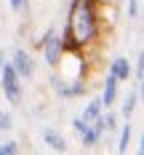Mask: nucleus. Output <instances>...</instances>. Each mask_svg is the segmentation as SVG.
Instances as JSON below:
<instances>
[{
    "instance_id": "nucleus-15",
    "label": "nucleus",
    "mask_w": 144,
    "mask_h": 155,
    "mask_svg": "<svg viewBox=\"0 0 144 155\" xmlns=\"http://www.w3.org/2000/svg\"><path fill=\"white\" fill-rule=\"evenodd\" d=\"M19 142L14 139H5V142H0V155H19Z\"/></svg>"
},
{
    "instance_id": "nucleus-19",
    "label": "nucleus",
    "mask_w": 144,
    "mask_h": 155,
    "mask_svg": "<svg viewBox=\"0 0 144 155\" xmlns=\"http://www.w3.org/2000/svg\"><path fill=\"white\" fill-rule=\"evenodd\" d=\"M85 126H88V120H83L80 115H78V118H72V131H75L78 137L83 134V131H85Z\"/></svg>"
},
{
    "instance_id": "nucleus-10",
    "label": "nucleus",
    "mask_w": 144,
    "mask_h": 155,
    "mask_svg": "<svg viewBox=\"0 0 144 155\" xmlns=\"http://www.w3.org/2000/svg\"><path fill=\"white\" fill-rule=\"evenodd\" d=\"M101 110H104V107H101V102H99V96H94V99H88V102L83 104V112H80V118L91 123V120H96V118L101 115Z\"/></svg>"
},
{
    "instance_id": "nucleus-13",
    "label": "nucleus",
    "mask_w": 144,
    "mask_h": 155,
    "mask_svg": "<svg viewBox=\"0 0 144 155\" xmlns=\"http://www.w3.org/2000/svg\"><path fill=\"white\" fill-rule=\"evenodd\" d=\"M99 118H101V126H104V134H107V131H117V115H115V112H112V107L107 110V112H104V110H101V115H99Z\"/></svg>"
},
{
    "instance_id": "nucleus-9",
    "label": "nucleus",
    "mask_w": 144,
    "mask_h": 155,
    "mask_svg": "<svg viewBox=\"0 0 144 155\" xmlns=\"http://www.w3.org/2000/svg\"><path fill=\"white\" fill-rule=\"evenodd\" d=\"M139 99H142L139 88H133V91L126 94V99H123V104H120V115H123V120H131V118H133V112L139 110Z\"/></svg>"
},
{
    "instance_id": "nucleus-17",
    "label": "nucleus",
    "mask_w": 144,
    "mask_h": 155,
    "mask_svg": "<svg viewBox=\"0 0 144 155\" xmlns=\"http://www.w3.org/2000/svg\"><path fill=\"white\" fill-rule=\"evenodd\" d=\"M133 80H136V88L144 83V59H142V54L136 56V67H133Z\"/></svg>"
},
{
    "instance_id": "nucleus-16",
    "label": "nucleus",
    "mask_w": 144,
    "mask_h": 155,
    "mask_svg": "<svg viewBox=\"0 0 144 155\" xmlns=\"http://www.w3.org/2000/svg\"><path fill=\"white\" fill-rule=\"evenodd\" d=\"M126 16L131 19V21H136V19L142 16V11H139V0H126Z\"/></svg>"
},
{
    "instance_id": "nucleus-18",
    "label": "nucleus",
    "mask_w": 144,
    "mask_h": 155,
    "mask_svg": "<svg viewBox=\"0 0 144 155\" xmlns=\"http://www.w3.org/2000/svg\"><path fill=\"white\" fill-rule=\"evenodd\" d=\"M8 5H11L14 14H24V11L30 8V0H8Z\"/></svg>"
},
{
    "instance_id": "nucleus-1",
    "label": "nucleus",
    "mask_w": 144,
    "mask_h": 155,
    "mask_svg": "<svg viewBox=\"0 0 144 155\" xmlns=\"http://www.w3.org/2000/svg\"><path fill=\"white\" fill-rule=\"evenodd\" d=\"M64 54H83L101 38V11L99 0H69L67 21L59 32Z\"/></svg>"
},
{
    "instance_id": "nucleus-20",
    "label": "nucleus",
    "mask_w": 144,
    "mask_h": 155,
    "mask_svg": "<svg viewBox=\"0 0 144 155\" xmlns=\"http://www.w3.org/2000/svg\"><path fill=\"white\" fill-rule=\"evenodd\" d=\"M3 62H5V54H3V48H0V67H3Z\"/></svg>"
},
{
    "instance_id": "nucleus-2",
    "label": "nucleus",
    "mask_w": 144,
    "mask_h": 155,
    "mask_svg": "<svg viewBox=\"0 0 144 155\" xmlns=\"http://www.w3.org/2000/svg\"><path fill=\"white\" fill-rule=\"evenodd\" d=\"M24 80L16 75V70L8 64V59L3 62L0 67V91L5 96V102L11 104V107H19L21 104V99H24V86H21Z\"/></svg>"
},
{
    "instance_id": "nucleus-7",
    "label": "nucleus",
    "mask_w": 144,
    "mask_h": 155,
    "mask_svg": "<svg viewBox=\"0 0 144 155\" xmlns=\"http://www.w3.org/2000/svg\"><path fill=\"white\" fill-rule=\"evenodd\" d=\"M117 86H120L117 78L107 72V78H104V88H101V96H99V102H101L104 110H110V107L117 104Z\"/></svg>"
},
{
    "instance_id": "nucleus-14",
    "label": "nucleus",
    "mask_w": 144,
    "mask_h": 155,
    "mask_svg": "<svg viewBox=\"0 0 144 155\" xmlns=\"http://www.w3.org/2000/svg\"><path fill=\"white\" fill-rule=\"evenodd\" d=\"M11 128H14V115L8 110H0V134L11 131Z\"/></svg>"
},
{
    "instance_id": "nucleus-4",
    "label": "nucleus",
    "mask_w": 144,
    "mask_h": 155,
    "mask_svg": "<svg viewBox=\"0 0 144 155\" xmlns=\"http://www.w3.org/2000/svg\"><path fill=\"white\" fill-rule=\"evenodd\" d=\"M48 86L53 88V94H56L59 99H75V96H83V94L88 91V88H85V80H80V78H75V80H67V78L51 75Z\"/></svg>"
},
{
    "instance_id": "nucleus-12",
    "label": "nucleus",
    "mask_w": 144,
    "mask_h": 155,
    "mask_svg": "<svg viewBox=\"0 0 144 155\" xmlns=\"http://www.w3.org/2000/svg\"><path fill=\"white\" fill-rule=\"evenodd\" d=\"M131 137H133V126H131V120H126V123H123V128H120L117 153H128V150H131Z\"/></svg>"
},
{
    "instance_id": "nucleus-3",
    "label": "nucleus",
    "mask_w": 144,
    "mask_h": 155,
    "mask_svg": "<svg viewBox=\"0 0 144 155\" xmlns=\"http://www.w3.org/2000/svg\"><path fill=\"white\" fill-rule=\"evenodd\" d=\"M40 46V54H43V62L51 67V70H56L64 59V43H62V35L56 27H48L46 35H43V40L37 43Z\"/></svg>"
},
{
    "instance_id": "nucleus-6",
    "label": "nucleus",
    "mask_w": 144,
    "mask_h": 155,
    "mask_svg": "<svg viewBox=\"0 0 144 155\" xmlns=\"http://www.w3.org/2000/svg\"><path fill=\"white\" fill-rule=\"evenodd\" d=\"M43 144H46L48 150H53V153H67V150H69L67 137H64L62 131L51 128V126H43Z\"/></svg>"
},
{
    "instance_id": "nucleus-5",
    "label": "nucleus",
    "mask_w": 144,
    "mask_h": 155,
    "mask_svg": "<svg viewBox=\"0 0 144 155\" xmlns=\"http://www.w3.org/2000/svg\"><path fill=\"white\" fill-rule=\"evenodd\" d=\"M8 64L16 70V75L21 78V80H32L35 78V59L30 56V51L16 48L14 54H11V59H8Z\"/></svg>"
},
{
    "instance_id": "nucleus-11",
    "label": "nucleus",
    "mask_w": 144,
    "mask_h": 155,
    "mask_svg": "<svg viewBox=\"0 0 144 155\" xmlns=\"http://www.w3.org/2000/svg\"><path fill=\"white\" fill-rule=\"evenodd\" d=\"M99 142H101V137L96 134V128H94V126L88 123V126H85V131L80 134V144H83L85 150H96V147H99Z\"/></svg>"
},
{
    "instance_id": "nucleus-8",
    "label": "nucleus",
    "mask_w": 144,
    "mask_h": 155,
    "mask_svg": "<svg viewBox=\"0 0 144 155\" xmlns=\"http://www.w3.org/2000/svg\"><path fill=\"white\" fill-rule=\"evenodd\" d=\"M110 75L117 78V83L131 80V59H126V56H115V59L110 62Z\"/></svg>"
}]
</instances>
